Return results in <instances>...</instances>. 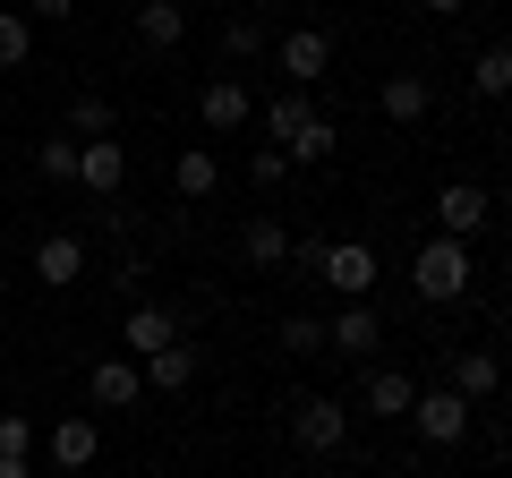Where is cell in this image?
<instances>
[{"instance_id": "ffe728a7", "label": "cell", "mask_w": 512, "mask_h": 478, "mask_svg": "<svg viewBox=\"0 0 512 478\" xmlns=\"http://www.w3.org/2000/svg\"><path fill=\"white\" fill-rule=\"evenodd\" d=\"M239 257H248V265H291V222L256 214L248 231H239Z\"/></svg>"}, {"instance_id": "4316f807", "label": "cell", "mask_w": 512, "mask_h": 478, "mask_svg": "<svg viewBox=\"0 0 512 478\" xmlns=\"http://www.w3.org/2000/svg\"><path fill=\"white\" fill-rule=\"evenodd\" d=\"M0 453H9V461L35 453V419H26V410H0Z\"/></svg>"}, {"instance_id": "7c38bea8", "label": "cell", "mask_w": 512, "mask_h": 478, "mask_svg": "<svg viewBox=\"0 0 512 478\" xmlns=\"http://www.w3.org/2000/svg\"><path fill=\"white\" fill-rule=\"evenodd\" d=\"M35 282H43V291H69V282H86V239H77V231H52V239L35 248Z\"/></svg>"}, {"instance_id": "7a4b0ae2", "label": "cell", "mask_w": 512, "mask_h": 478, "mask_svg": "<svg viewBox=\"0 0 512 478\" xmlns=\"http://www.w3.org/2000/svg\"><path fill=\"white\" fill-rule=\"evenodd\" d=\"M487 222H495V188H478V180H444V188H436V231H444V239L470 248Z\"/></svg>"}, {"instance_id": "5bb4252c", "label": "cell", "mask_w": 512, "mask_h": 478, "mask_svg": "<svg viewBox=\"0 0 512 478\" xmlns=\"http://www.w3.org/2000/svg\"><path fill=\"white\" fill-rule=\"evenodd\" d=\"M137 368H146V393H188L205 359H197V342H163L154 359H137Z\"/></svg>"}, {"instance_id": "3957f363", "label": "cell", "mask_w": 512, "mask_h": 478, "mask_svg": "<svg viewBox=\"0 0 512 478\" xmlns=\"http://www.w3.org/2000/svg\"><path fill=\"white\" fill-rule=\"evenodd\" d=\"M342 436H350V410L333 393H299L291 402V444L299 453H342Z\"/></svg>"}, {"instance_id": "f546056e", "label": "cell", "mask_w": 512, "mask_h": 478, "mask_svg": "<svg viewBox=\"0 0 512 478\" xmlns=\"http://www.w3.org/2000/svg\"><path fill=\"white\" fill-rule=\"evenodd\" d=\"M325 248H333V239H291V265L316 282V274H325Z\"/></svg>"}, {"instance_id": "cb8c5ba5", "label": "cell", "mask_w": 512, "mask_h": 478, "mask_svg": "<svg viewBox=\"0 0 512 478\" xmlns=\"http://www.w3.org/2000/svg\"><path fill=\"white\" fill-rule=\"evenodd\" d=\"M26 52H35V18L26 9H0V69H26Z\"/></svg>"}, {"instance_id": "d6a6232c", "label": "cell", "mask_w": 512, "mask_h": 478, "mask_svg": "<svg viewBox=\"0 0 512 478\" xmlns=\"http://www.w3.org/2000/svg\"><path fill=\"white\" fill-rule=\"evenodd\" d=\"M495 214H504V222H512V180H504V188H495Z\"/></svg>"}, {"instance_id": "277c9868", "label": "cell", "mask_w": 512, "mask_h": 478, "mask_svg": "<svg viewBox=\"0 0 512 478\" xmlns=\"http://www.w3.org/2000/svg\"><path fill=\"white\" fill-rule=\"evenodd\" d=\"M478 419V402H461L453 385H419V402H410V427H419L427 444H461Z\"/></svg>"}, {"instance_id": "484cf974", "label": "cell", "mask_w": 512, "mask_h": 478, "mask_svg": "<svg viewBox=\"0 0 512 478\" xmlns=\"http://www.w3.org/2000/svg\"><path fill=\"white\" fill-rule=\"evenodd\" d=\"M265 52V26L256 18H222V60H256Z\"/></svg>"}, {"instance_id": "ac0fdd59", "label": "cell", "mask_w": 512, "mask_h": 478, "mask_svg": "<svg viewBox=\"0 0 512 478\" xmlns=\"http://www.w3.org/2000/svg\"><path fill=\"white\" fill-rule=\"evenodd\" d=\"M180 35H188L180 0H137V43H146V52H180Z\"/></svg>"}, {"instance_id": "9c48e42d", "label": "cell", "mask_w": 512, "mask_h": 478, "mask_svg": "<svg viewBox=\"0 0 512 478\" xmlns=\"http://www.w3.org/2000/svg\"><path fill=\"white\" fill-rule=\"evenodd\" d=\"M376 103H384V120H393V129H419L427 111H436V86H427V69H393Z\"/></svg>"}, {"instance_id": "52a82bcc", "label": "cell", "mask_w": 512, "mask_h": 478, "mask_svg": "<svg viewBox=\"0 0 512 478\" xmlns=\"http://www.w3.org/2000/svg\"><path fill=\"white\" fill-rule=\"evenodd\" d=\"M86 402L94 410H137L146 402V368H137V359H94L86 368Z\"/></svg>"}, {"instance_id": "d4e9b609", "label": "cell", "mask_w": 512, "mask_h": 478, "mask_svg": "<svg viewBox=\"0 0 512 478\" xmlns=\"http://www.w3.org/2000/svg\"><path fill=\"white\" fill-rule=\"evenodd\" d=\"M77 154H86V146L60 129V137H43V146H35V171H43V180H77Z\"/></svg>"}, {"instance_id": "4fadbf2b", "label": "cell", "mask_w": 512, "mask_h": 478, "mask_svg": "<svg viewBox=\"0 0 512 478\" xmlns=\"http://www.w3.org/2000/svg\"><path fill=\"white\" fill-rule=\"evenodd\" d=\"M376 342H384V316L367 308V299H350V308L325 325V350H342V359H367Z\"/></svg>"}, {"instance_id": "836d02e7", "label": "cell", "mask_w": 512, "mask_h": 478, "mask_svg": "<svg viewBox=\"0 0 512 478\" xmlns=\"http://www.w3.org/2000/svg\"><path fill=\"white\" fill-rule=\"evenodd\" d=\"M0 478H26V461H9V453H0Z\"/></svg>"}, {"instance_id": "8992f818", "label": "cell", "mask_w": 512, "mask_h": 478, "mask_svg": "<svg viewBox=\"0 0 512 478\" xmlns=\"http://www.w3.org/2000/svg\"><path fill=\"white\" fill-rule=\"evenodd\" d=\"M376 274H384V265H376V248H367V239H333L316 282H333L342 299H367V291H376Z\"/></svg>"}, {"instance_id": "2e32d148", "label": "cell", "mask_w": 512, "mask_h": 478, "mask_svg": "<svg viewBox=\"0 0 512 478\" xmlns=\"http://www.w3.org/2000/svg\"><path fill=\"white\" fill-rule=\"evenodd\" d=\"M453 393L461 402H495L504 393V359L495 350H453Z\"/></svg>"}, {"instance_id": "f1b7e54d", "label": "cell", "mask_w": 512, "mask_h": 478, "mask_svg": "<svg viewBox=\"0 0 512 478\" xmlns=\"http://www.w3.org/2000/svg\"><path fill=\"white\" fill-rule=\"evenodd\" d=\"M248 180H256V188H282V180H291V154H282V146H256Z\"/></svg>"}, {"instance_id": "ba28073f", "label": "cell", "mask_w": 512, "mask_h": 478, "mask_svg": "<svg viewBox=\"0 0 512 478\" xmlns=\"http://www.w3.org/2000/svg\"><path fill=\"white\" fill-rule=\"evenodd\" d=\"M77 146H86V154H77V188L120 197V188H128V146H120V137H77Z\"/></svg>"}, {"instance_id": "4dcf8cb0", "label": "cell", "mask_w": 512, "mask_h": 478, "mask_svg": "<svg viewBox=\"0 0 512 478\" xmlns=\"http://www.w3.org/2000/svg\"><path fill=\"white\" fill-rule=\"evenodd\" d=\"M26 18H35V26H69L77 0H26Z\"/></svg>"}, {"instance_id": "603a6c76", "label": "cell", "mask_w": 512, "mask_h": 478, "mask_svg": "<svg viewBox=\"0 0 512 478\" xmlns=\"http://www.w3.org/2000/svg\"><path fill=\"white\" fill-rule=\"evenodd\" d=\"M111 129H120L111 94H77V103H69V137H111Z\"/></svg>"}, {"instance_id": "9a60e30c", "label": "cell", "mask_w": 512, "mask_h": 478, "mask_svg": "<svg viewBox=\"0 0 512 478\" xmlns=\"http://www.w3.org/2000/svg\"><path fill=\"white\" fill-rule=\"evenodd\" d=\"M325 60H333V43L316 35V26H291V35H282V77H291L299 94H308L316 77H325Z\"/></svg>"}, {"instance_id": "30bf717a", "label": "cell", "mask_w": 512, "mask_h": 478, "mask_svg": "<svg viewBox=\"0 0 512 478\" xmlns=\"http://www.w3.org/2000/svg\"><path fill=\"white\" fill-rule=\"evenodd\" d=\"M197 120H205L214 137H231V129H248V120H256V94L239 86V77H214V86L197 94Z\"/></svg>"}, {"instance_id": "1f68e13d", "label": "cell", "mask_w": 512, "mask_h": 478, "mask_svg": "<svg viewBox=\"0 0 512 478\" xmlns=\"http://www.w3.org/2000/svg\"><path fill=\"white\" fill-rule=\"evenodd\" d=\"M427 18H461V9H470V0H419Z\"/></svg>"}, {"instance_id": "e0dca14e", "label": "cell", "mask_w": 512, "mask_h": 478, "mask_svg": "<svg viewBox=\"0 0 512 478\" xmlns=\"http://www.w3.org/2000/svg\"><path fill=\"white\" fill-rule=\"evenodd\" d=\"M94 453H103V427H94L86 410H69V419L52 427V461L60 470H94Z\"/></svg>"}, {"instance_id": "5b68a950", "label": "cell", "mask_w": 512, "mask_h": 478, "mask_svg": "<svg viewBox=\"0 0 512 478\" xmlns=\"http://www.w3.org/2000/svg\"><path fill=\"white\" fill-rule=\"evenodd\" d=\"M120 342H128V359H154L163 342H188V316H180V308H163V299H128Z\"/></svg>"}, {"instance_id": "8fae6325", "label": "cell", "mask_w": 512, "mask_h": 478, "mask_svg": "<svg viewBox=\"0 0 512 478\" xmlns=\"http://www.w3.org/2000/svg\"><path fill=\"white\" fill-rule=\"evenodd\" d=\"M410 402H419V376H402V368H376L359 385V419H410Z\"/></svg>"}, {"instance_id": "d6986e66", "label": "cell", "mask_w": 512, "mask_h": 478, "mask_svg": "<svg viewBox=\"0 0 512 478\" xmlns=\"http://www.w3.org/2000/svg\"><path fill=\"white\" fill-rule=\"evenodd\" d=\"M470 94L478 103H512V43H487L470 60Z\"/></svg>"}, {"instance_id": "44dd1931", "label": "cell", "mask_w": 512, "mask_h": 478, "mask_svg": "<svg viewBox=\"0 0 512 478\" xmlns=\"http://www.w3.org/2000/svg\"><path fill=\"white\" fill-rule=\"evenodd\" d=\"M256 120H265V137H274V146H291V137H299V129H308V120H316V103H308V94H299V86H282L274 103L256 111Z\"/></svg>"}, {"instance_id": "83f0119b", "label": "cell", "mask_w": 512, "mask_h": 478, "mask_svg": "<svg viewBox=\"0 0 512 478\" xmlns=\"http://www.w3.org/2000/svg\"><path fill=\"white\" fill-rule=\"evenodd\" d=\"M282 350H291V359L325 350V325H316V316H282Z\"/></svg>"}, {"instance_id": "6da1fadb", "label": "cell", "mask_w": 512, "mask_h": 478, "mask_svg": "<svg viewBox=\"0 0 512 478\" xmlns=\"http://www.w3.org/2000/svg\"><path fill=\"white\" fill-rule=\"evenodd\" d=\"M410 291H419V308H461L470 299V248L444 231L419 239V257H410Z\"/></svg>"}, {"instance_id": "7402d4cb", "label": "cell", "mask_w": 512, "mask_h": 478, "mask_svg": "<svg viewBox=\"0 0 512 478\" xmlns=\"http://www.w3.org/2000/svg\"><path fill=\"white\" fill-rule=\"evenodd\" d=\"M171 188H180V197H214V188H222V163H214L205 146H188L180 163H171Z\"/></svg>"}, {"instance_id": "e575fe53", "label": "cell", "mask_w": 512, "mask_h": 478, "mask_svg": "<svg viewBox=\"0 0 512 478\" xmlns=\"http://www.w3.org/2000/svg\"><path fill=\"white\" fill-rule=\"evenodd\" d=\"M180 9H197V0H180Z\"/></svg>"}]
</instances>
